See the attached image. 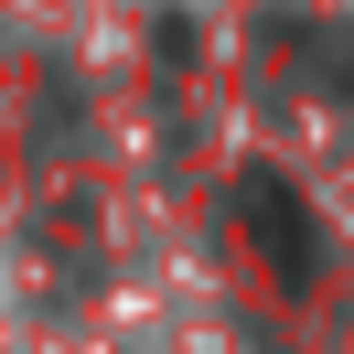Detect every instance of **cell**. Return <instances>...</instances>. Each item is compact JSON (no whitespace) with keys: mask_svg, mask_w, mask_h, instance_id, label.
Wrapping results in <instances>:
<instances>
[{"mask_svg":"<svg viewBox=\"0 0 354 354\" xmlns=\"http://www.w3.org/2000/svg\"><path fill=\"white\" fill-rule=\"evenodd\" d=\"M247 225H258V236L268 247H279V268H290V279H301V268H311V236H301V225H290V194H279V183H247Z\"/></svg>","mask_w":354,"mask_h":354,"instance_id":"1","label":"cell"}]
</instances>
